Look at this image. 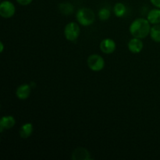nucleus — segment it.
<instances>
[{"instance_id": "nucleus-19", "label": "nucleus", "mask_w": 160, "mask_h": 160, "mask_svg": "<svg viewBox=\"0 0 160 160\" xmlns=\"http://www.w3.org/2000/svg\"><path fill=\"white\" fill-rule=\"evenodd\" d=\"M0 45H1V47H0V52L2 53L3 52V50H4V45H3V42H0Z\"/></svg>"}, {"instance_id": "nucleus-15", "label": "nucleus", "mask_w": 160, "mask_h": 160, "mask_svg": "<svg viewBox=\"0 0 160 160\" xmlns=\"http://www.w3.org/2000/svg\"><path fill=\"white\" fill-rule=\"evenodd\" d=\"M59 9L61 13L64 15H70L73 12V6L70 2L60 3L59 6Z\"/></svg>"}, {"instance_id": "nucleus-8", "label": "nucleus", "mask_w": 160, "mask_h": 160, "mask_svg": "<svg viewBox=\"0 0 160 160\" xmlns=\"http://www.w3.org/2000/svg\"><path fill=\"white\" fill-rule=\"evenodd\" d=\"M128 48L131 52L134 53V54H138L143 50L144 43L142 39L133 37V38H131L128 42Z\"/></svg>"}, {"instance_id": "nucleus-13", "label": "nucleus", "mask_w": 160, "mask_h": 160, "mask_svg": "<svg viewBox=\"0 0 160 160\" xmlns=\"http://www.w3.org/2000/svg\"><path fill=\"white\" fill-rule=\"evenodd\" d=\"M127 12V7L123 3L117 2L113 6L114 15L117 17H123Z\"/></svg>"}, {"instance_id": "nucleus-16", "label": "nucleus", "mask_w": 160, "mask_h": 160, "mask_svg": "<svg viewBox=\"0 0 160 160\" xmlns=\"http://www.w3.org/2000/svg\"><path fill=\"white\" fill-rule=\"evenodd\" d=\"M98 16L99 20H102V21H106V20H109V17H110L111 12L108 8H102V9H100L99 11H98Z\"/></svg>"}, {"instance_id": "nucleus-11", "label": "nucleus", "mask_w": 160, "mask_h": 160, "mask_svg": "<svg viewBox=\"0 0 160 160\" xmlns=\"http://www.w3.org/2000/svg\"><path fill=\"white\" fill-rule=\"evenodd\" d=\"M33 124L31 123H26L22 125L20 128V131H19V134H20V137L21 138L27 139L28 138H30L31 136L33 133Z\"/></svg>"}, {"instance_id": "nucleus-20", "label": "nucleus", "mask_w": 160, "mask_h": 160, "mask_svg": "<svg viewBox=\"0 0 160 160\" xmlns=\"http://www.w3.org/2000/svg\"><path fill=\"white\" fill-rule=\"evenodd\" d=\"M30 85L31 86V88H34V87H35V84H34V82H31V84H30Z\"/></svg>"}, {"instance_id": "nucleus-3", "label": "nucleus", "mask_w": 160, "mask_h": 160, "mask_svg": "<svg viewBox=\"0 0 160 160\" xmlns=\"http://www.w3.org/2000/svg\"><path fill=\"white\" fill-rule=\"evenodd\" d=\"M64 36L69 42H74L79 38L81 34V28L78 23L75 22H70L64 28Z\"/></svg>"}, {"instance_id": "nucleus-18", "label": "nucleus", "mask_w": 160, "mask_h": 160, "mask_svg": "<svg viewBox=\"0 0 160 160\" xmlns=\"http://www.w3.org/2000/svg\"><path fill=\"white\" fill-rule=\"evenodd\" d=\"M150 2L155 7L160 9V0H150Z\"/></svg>"}, {"instance_id": "nucleus-7", "label": "nucleus", "mask_w": 160, "mask_h": 160, "mask_svg": "<svg viewBox=\"0 0 160 160\" xmlns=\"http://www.w3.org/2000/svg\"><path fill=\"white\" fill-rule=\"evenodd\" d=\"M71 159L73 160H89L92 159V157L87 148L84 147H78L72 152Z\"/></svg>"}, {"instance_id": "nucleus-14", "label": "nucleus", "mask_w": 160, "mask_h": 160, "mask_svg": "<svg viewBox=\"0 0 160 160\" xmlns=\"http://www.w3.org/2000/svg\"><path fill=\"white\" fill-rule=\"evenodd\" d=\"M150 37L153 42L160 43V23L153 25L150 31Z\"/></svg>"}, {"instance_id": "nucleus-2", "label": "nucleus", "mask_w": 160, "mask_h": 160, "mask_svg": "<svg viewBox=\"0 0 160 160\" xmlns=\"http://www.w3.org/2000/svg\"><path fill=\"white\" fill-rule=\"evenodd\" d=\"M76 19L78 23L84 27L91 26L95 20V14L90 8H81L76 13Z\"/></svg>"}, {"instance_id": "nucleus-5", "label": "nucleus", "mask_w": 160, "mask_h": 160, "mask_svg": "<svg viewBox=\"0 0 160 160\" xmlns=\"http://www.w3.org/2000/svg\"><path fill=\"white\" fill-rule=\"evenodd\" d=\"M16 7L12 2L9 0L2 1L0 4V16L4 19H9L14 16Z\"/></svg>"}, {"instance_id": "nucleus-9", "label": "nucleus", "mask_w": 160, "mask_h": 160, "mask_svg": "<svg viewBox=\"0 0 160 160\" xmlns=\"http://www.w3.org/2000/svg\"><path fill=\"white\" fill-rule=\"evenodd\" d=\"M31 86L28 84H20L16 90V96L20 100H26L31 93Z\"/></svg>"}, {"instance_id": "nucleus-12", "label": "nucleus", "mask_w": 160, "mask_h": 160, "mask_svg": "<svg viewBox=\"0 0 160 160\" xmlns=\"http://www.w3.org/2000/svg\"><path fill=\"white\" fill-rule=\"evenodd\" d=\"M147 20L152 25L160 23V9L155 8V9H151L148 12Z\"/></svg>"}, {"instance_id": "nucleus-4", "label": "nucleus", "mask_w": 160, "mask_h": 160, "mask_svg": "<svg viewBox=\"0 0 160 160\" xmlns=\"http://www.w3.org/2000/svg\"><path fill=\"white\" fill-rule=\"evenodd\" d=\"M88 67L92 71L98 72L104 69L106 62L102 56L98 54H92L88 57L87 59Z\"/></svg>"}, {"instance_id": "nucleus-17", "label": "nucleus", "mask_w": 160, "mask_h": 160, "mask_svg": "<svg viewBox=\"0 0 160 160\" xmlns=\"http://www.w3.org/2000/svg\"><path fill=\"white\" fill-rule=\"evenodd\" d=\"M17 1V2L18 3V4H20V6H28V5L31 4V2H32L33 0H16Z\"/></svg>"}, {"instance_id": "nucleus-6", "label": "nucleus", "mask_w": 160, "mask_h": 160, "mask_svg": "<svg viewBox=\"0 0 160 160\" xmlns=\"http://www.w3.org/2000/svg\"><path fill=\"white\" fill-rule=\"evenodd\" d=\"M100 50L105 54H112L117 48V44L112 38H105L100 42Z\"/></svg>"}, {"instance_id": "nucleus-1", "label": "nucleus", "mask_w": 160, "mask_h": 160, "mask_svg": "<svg viewBox=\"0 0 160 160\" xmlns=\"http://www.w3.org/2000/svg\"><path fill=\"white\" fill-rule=\"evenodd\" d=\"M151 23L147 19H135L129 27V31L134 38L143 39L148 37L151 31Z\"/></svg>"}, {"instance_id": "nucleus-10", "label": "nucleus", "mask_w": 160, "mask_h": 160, "mask_svg": "<svg viewBox=\"0 0 160 160\" xmlns=\"http://www.w3.org/2000/svg\"><path fill=\"white\" fill-rule=\"evenodd\" d=\"M16 124V120L12 116H4L0 120V131L2 133L3 130H9Z\"/></svg>"}]
</instances>
